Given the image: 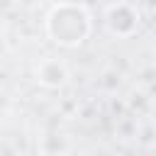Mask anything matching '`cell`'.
Listing matches in <instances>:
<instances>
[{
	"label": "cell",
	"mask_w": 156,
	"mask_h": 156,
	"mask_svg": "<svg viewBox=\"0 0 156 156\" xmlns=\"http://www.w3.org/2000/svg\"><path fill=\"white\" fill-rule=\"evenodd\" d=\"M46 37L61 49H78L93 34V15L83 2H56L44 17Z\"/></svg>",
	"instance_id": "1"
},
{
	"label": "cell",
	"mask_w": 156,
	"mask_h": 156,
	"mask_svg": "<svg viewBox=\"0 0 156 156\" xmlns=\"http://www.w3.org/2000/svg\"><path fill=\"white\" fill-rule=\"evenodd\" d=\"M66 149H68L66 136H63V134H56V132L44 134L41 141H39V151H41L44 156H61Z\"/></svg>",
	"instance_id": "4"
},
{
	"label": "cell",
	"mask_w": 156,
	"mask_h": 156,
	"mask_svg": "<svg viewBox=\"0 0 156 156\" xmlns=\"http://www.w3.org/2000/svg\"><path fill=\"white\" fill-rule=\"evenodd\" d=\"M34 80L46 90H61L71 80V71L63 58L58 56H44L34 63Z\"/></svg>",
	"instance_id": "3"
},
{
	"label": "cell",
	"mask_w": 156,
	"mask_h": 156,
	"mask_svg": "<svg viewBox=\"0 0 156 156\" xmlns=\"http://www.w3.org/2000/svg\"><path fill=\"white\" fill-rule=\"evenodd\" d=\"M102 22H105V29L112 37L129 39L141 27V10L134 2H129V0H117V2H112V5L105 7Z\"/></svg>",
	"instance_id": "2"
}]
</instances>
